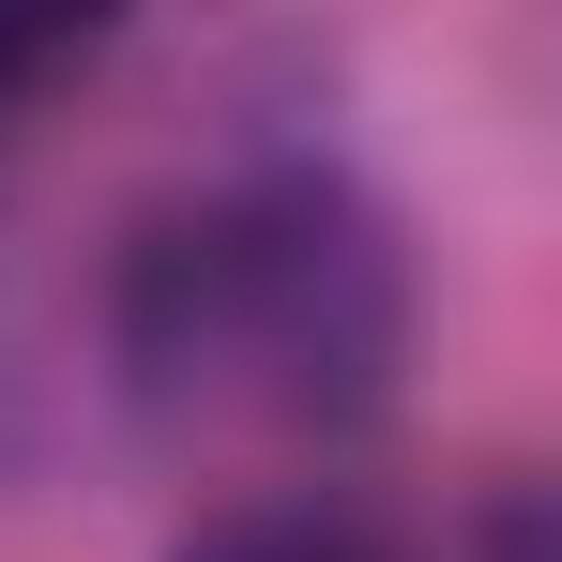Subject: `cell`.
<instances>
[{"label": "cell", "instance_id": "obj_1", "mask_svg": "<svg viewBox=\"0 0 562 562\" xmlns=\"http://www.w3.org/2000/svg\"><path fill=\"white\" fill-rule=\"evenodd\" d=\"M122 350L137 395L198 441H304L350 426L395 366V259L319 183H228L183 228H153L122 289Z\"/></svg>", "mask_w": 562, "mask_h": 562}, {"label": "cell", "instance_id": "obj_2", "mask_svg": "<svg viewBox=\"0 0 562 562\" xmlns=\"http://www.w3.org/2000/svg\"><path fill=\"white\" fill-rule=\"evenodd\" d=\"M183 562H380V532L319 517V502H244V517H213Z\"/></svg>", "mask_w": 562, "mask_h": 562}, {"label": "cell", "instance_id": "obj_3", "mask_svg": "<svg viewBox=\"0 0 562 562\" xmlns=\"http://www.w3.org/2000/svg\"><path fill=\"white\" fill-rule=\"evenodd\" d=\"M77 77V31H0V153L31 137V106Z\"/></svg>", "mask_w": 562, "mask_h": 562}]
</instances>
